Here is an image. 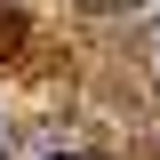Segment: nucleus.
I'll return each instance as SVG.
<instances>
[{
    "instance_id": "nucleus-2",
    "label": "nucleus",
    "mask_w": 160,
    "mask_h": 160,
    "mask_svg": "<svg viewBox=\"0 0 160 160\" xmlns=\"http://www.w3.org/2000/svg\"><path fill=\"white\" fill-rule=\"evenodd\" d=\"M40 160H80V152H40Z\"/></svg>"
},
{
    "instance_id": "nucleus-1",
    "label": "nucleus",
    "mask_w": 160,
    "mask_h": 160,
    "mask_svg": "<svg viewBox=\"0 0 160 160\" xmlns=\"http://www.w3.org/2000/svg\"><path fill=\"white\" fill-rule=\"evenodd\" d=\"M80 8H96V16H128V8H144V0H80Z\"/></svg>"
}]
</instances>
